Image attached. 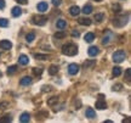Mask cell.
<instances>
[{
	"mask_svg": "<svg viewBox=\"0 0 131 123\" xmlns=\"http://www.w3.org/2000/svg\"><path fill=\"white\" fill-rule=\"evenodd\" d=\"M62 54L66 55V56H74V55L78 54V46L75 44H73V43H68V44L63 45Z\"/></svg>",
	"mask_w": 131,
	"mask_h": 123,
	"instance_id": "1",
	"label": "cell"
},
{
	"mask_svg": "<svg viewBox=\"0 0 131 123\" xmlns=\"http://www.w3.org/2000/svg\"><path fill=\"white\" fill-rule=\"evenodd\" d=\"M125 59H126V52L124 50H118L113 54V61L115 63H122Z\"/></svg>",
	"mask_w": 131,
	"mask_h": 123,
	"instance_id": "2",
	"label": "cell"
},
{
	"mask_svg": "<svg viewBox=\"0 0 131 123\" xmlns=\"http://www.w3.org/2000/svg\"><path fill=\"white\" fill-rule=\"evenodd\" d=\"M127 21H129V14L126 16H122V17H117V18L113 21V23L115 27H123V26H125L127 23Z\"/></svg>",
	"mask_w": 131,
	"mask_h": 123,
	"instance_id": "3",
	"label": "cell"
},
{
	"mask_svg": "<svg viewBox=\"0 0 131 123\" xmlns=\"http://www.w3.org/2000/svg\"><path fill=\"white\" fill-rule=\"evenodd\" d=\"M32 22L34 24H37V26H44L47 22V17L46 16H42V15L41 16H33Z\"/></svg>",
	"mask_w": 131,
	"mask_h": 123,
	"instance_id": "4",
	"label": "cell"
},
{
	"mask_svg": "<svg viewBox=\"0 0 131 123\" xmlns=\"http://www.w3.org/2000/svg\"><path fill=\"white\" fill-rule=\"evenodd\" d=\"M114 38H115L114 33H113V32H111V31H107V32H106V34H104V37H103L102 44H103V45H107V44H109L111 42H113V39H114Z\"/></svg>",
	"mask_w": 131,
	"mask_h": 123,
	"instance_id": "5",
	"label": "cell"
},
{
	"mask_svg": "<svg viewBox=\"0 0 131 123\" xmlns=\"http://www.w3.org/2000/svg\"><path fill=\"white\" fill-rule=\"evenodd\" d=\"M79 70H80V67H79V65H77V63H70L69 66H68V73L72 74V76L77 74V73L79 72Z\"/></svg>",
	"mask_w": 131,
	"mask_h": 123,
	"instance_id": "6",
	"label": "cell"
},
{
	"mask_svg": "<svg viewBox=\"0 0 131 123\" xmlns=\"http://www.w3.org/2000/svg\"><path fill=\"white\" fill-rule=\"evenodd\" d=\"M37 9L39 12L44 14V12H46L47 10H49V5H47V3H45V1H41V3H39V4L37 5Z\"/></svg>",
	"mask_w": 131,
	"mask_h": 123,
	"instance_id": "7",
	"label": "cell"
},
{
	"mask_svg": "<svg viewBox=\"0 0 131 123\" xmlns=\"http://www.w3.org/2000/svg\"><path fill=\"white\" fill-rule=\"evenodd\" d=\"M0 48L4 49V50H10L12 48V43L9 42V40H1L0 42Z\"/></svg>",
	"mask_w": 131,
	"mask_h": 123,
	"instance_id": "8",
	"label": "cell"
},
{
	"mask_svg": "<svg viewBox=\"0 0 131 123\" xmlns=\"http://www.w3.org/2000/svg\"><path fill=\"white\" fill-rule=\"evenodd\" d=\"M85 115H86V117H88V118H90V119H94L95 117H96V112H95V110L92 109V107H88V109H86Z\"/></svg>",
	"mask_w": 131,
	"mask_h": 123,
	"instance_id": "9",
	"label": "cell"
},
{
	"mask_svg": "<svg viewBox=\"0 0 131 123\" xmlns=\"http://www.w3.org/2000/svg\"><path fill=\"white\" fill-rule=\"evenodd\" d=\"M18 62H19V65L26 66V65L29 63V57L27 56V55H21V56L18 57Z\"/></svg>",
	"mask_w": 131,
	"mask_h": 123,
	"instance_id": "10",
	"label": "cell"
},
{
	"mask_svg": "<svg viewBox=\"0 0 131 123\" xmlns=\"http://www.w3.org/2000/svg\"><path fill=\"white\" fill-rule=\"evenodd\" d=\"M88 52H89L90 56H96V55H98V52H100V49H98L97 46H90L89 50H88Z\"/></svg>",
	"mask_w": 131,
	"mask_h": 123,
	"instance_id": "11",
	"label": "cell"
},
{
	"mask_svg": "<svg viewBox=\"0 0 131 123\" xmlns=\"http://www.w3.org/2000/svg\"><path fill=\"white\" fill-rule=\"evenodd\" d=\"M69 14L72 15V16H78V15L80 14V7L79 6H77V5L72 6V7L69 9Z\"/></svg>",
	"mask_w": 131,
	"mask_h": 123,
	"instance_id": "12",
	"label": "cell"
},
{
	"mask_svg": "<svg viewBox=\"0 0 131 123\" xmlns=\"http://www.w3.org/2000/svg\"><path fill=\"white\" fill-rule=\"evenodd\" d=\"M19 121L22 123H28L30 121V116H29L28 112H23V113L21 115V117H19Z\"/></svg>",
	"mask_w": 131,
	"mask_h": 123,
	"instance_id": "13",
	"label": "cell"
},
{
	"mask_svg": "<svg viewBox=\"0 0 131 123\" xmlns=\"http://www.w3.org/2000/svg\"><path fill=\"white\" fill-rule=\"evenodd\" d=\"M11 14H12L14 17H19L22 15V9L18 7V6H15L14 9H12V11H11Z\"/></svg>",
	"mask_w": 131,
	"mask_h": 123,
	"instance_id": "14",
	"label": "cell"
},
{
	"mask_svg": "<svg viewBox=\"0 0 131 123\" xmlns=\"http://www.w3.org/2000/svg\"><path fill=\"white\" fill-rule=\"evenodd\" d=\"M19 84L21 85H29V84H32V77H23L21 81H19Z\"/></svg>",
	"mask_w": 131,
	"mask_h": 123,
	"instance_id": "15",
	"label": "cell"
},
{
	"mask_svg": "<svg viewBox=\"0 0 131 123\" xmlns=\"http://www.w3.org/2000/svg\"><path fill=\"white\" fill-rule=\"evenodd\" d=\"M96 65V60H86V61L83 63V67L84 68H91Z\"/></svg>",
	"mask_w": 131,
	"mask_h": 123,
	"instance_id": "16",
	"label": "cell"
},
{
	"mask_svg": "<svg viewBox=\"0 0 131 123\" xmlns=\"http://www.w3.org/2000/svg\"><path fill=\"white\" fill-rule=\"evenodd\" d=\"M78 22H79L81 26H90V24H91V20L88 18V17H81V18L78 20Z\"/></svg>",
	"mask_w": 131,
	"mask_h": 123,
	"instance_id": "17",
	"label": "cell"
},
{
	"mask_svg": "<svg viewBox=\"0 0 131 123\" xmlns=\"http://www.w3.org/2000/svg\"><path fill=\"white\" fill-rule=\"evenodd\" d=\"M96 109H98V110L107 109V104H106V101H103V100H98L97 102H96Z\"/></svg>",
	"mask_w": 131,
	"mask_h": 123,
	"instance_id": "18",
	"label": "cell"
},
{
	"mask_svg": "<svg viewBox=\"0 0 131 123\" xmlns=\"http://www.w3.org/2000/svg\"><path fill=\"white\" fill-rule=\"evenodd\" d=\"M92 6H91V5L90 4H88V5H85L84 7H83V10H81V11H83V14H85V15H90L91 14V12H92Z\"/></svg>",
	"mask_w": 131,
	"mask_h": 123,
	"instance_id": "19",
	"label": "cell"
},
{
	"mask_svg": "<svg viewBox=\"0 0 131 123\" xmlns=\"http://www.w3.org/2000/svg\"><path fill=\"white\" fill-rule=\"evenodd\" d=\"M56 26H57V28L58 29H64L66 27H67V22H66L64 20H58Z\"/></svg>",
	"mask_w": 131,
	"mask_h": 123,
	"instance_id": "20",
	"label": "cell"
},
{
	"mask_svg": "<svg viewBox=\"0 0 131 123\" xmlns=\"http://www.w3.org/2000/svg\"><path fill=\"white\" fill-rule=\"evenodd\" d=\"M94 39H95V34L94 33H86L85 34V42L86 43H92L94 42Z\"/></svg>",
	"mask_w": 131,
	"mask_h": 123,
	"instance_id": "21",
	"label": "cell"
},
{
	"mask_svg": "<svg viewBox=\"0 0 131 123\" xmlns=\"http://www.w3.org/2000/svg\"><path fill=\"white\" fill-rule=\"evenodd\" d=\"M57 72H58V67H57L56 65H52V66H50V68H49V73H50L51 76L57 74Z\"/></svg>",
	"mask_w": 131,
	"mask_h": 123,
	"instance_id": "22",
	"label": "cell"
},
{
	"mask_svg": "<svg viewBox=\"0 0 131 123\" xmlns=\"http://www.w3.org/2000/svg\"><path fill=\"white\" fill-rule=\"evenodd\" d=\"M66 32H63V31H60V32H56L55 33V38L56 39H63V38H66Z\"/></svg>",
	"mask_w": 131,
	"mask_h": 123,
	"instance_id": "23",
	"label": "cell"
},
{
	"mask_svg": "<svg viewBox=\"0 0 131 123\" xmlns=\"http://www.w3.org/2000/svg\"><path fill=\"white\" fill-rule=\"evenodd\" d=\"M58 101V98L57 96H52V98H50V99L47 100V105L49 106H52V105H55Z\"/></svg>",
	"mask_w": 131,
	"mask_h": 123,
	"instance_id": "24",
	"label": "cell"
},
{
	"mask_svg": "<svg viewBox=\"0 0 131 123\" xmlns=\"http://www.w3.org/2000/svg\"><path fill=\"white\" fill-rule=\"evenodd\" d=\"M34 39H35V33H28L27 35H26V40H27V43H32Z\"/></svg>",
	"mask_w": 131,
	"mask_h": 123,
	"instance_id": "25",
	"label": "cell"
},
{
	"mask_svg": "<svg viewBox=\"0 0 131 123\" xmlns=\"http://www.w3.org/2000/svg\"><path fill=\"white\" fill-rule=\"evenodd\" d=\"M120 74H122V70H120V67L115 66L114 68H113V76L118 77V76H120Z\"/></svg>",
	"mask_w": 131,
	"mask_h": 123,
	"instance_id": "26",
	"label": "cell"
},
{
	"mask_svg": "<svg viewBox=\"0 0 131 123\" xmlns=\"http://www.w3.org/2000/svg\"><path fill=\"white\" fill-rule=\"evenodd\" d=\"M11 121H12V118H11V116H9V115H5L4 117L0 119L1 123H7V122H11Z\"/></svg>",
	"mask_w": 131,
	"mask_h": 123,
	"instance_id": "27",
	"label": "cell"
},
{
	"mask_svg": "<svg viewBox=\"0 0 131 123\" xmlns=\"http://www.w3.org/2000/svg\"><path fill=\"white\" fill-rule=\"evenodd\" d=\"M103 18H104V15L103 14H96L95 15V20H96V22H102L103 21Z\"/></svg>",
	"mask_w": 131,
	"mask_h": 123,
	"instance_id": "28",
	"label": "cell"
},
{
	"mask_svg": "<svg viewBox=\"0 0 131 123\" xmlns=\"http://www.w3.org/2000/svg\"><path fill=\"white\" fill-rule=\"evenodd\" d=\"M16 71H17V66H16V65H14V66H10L9 68H7V74H14Z\"/></svg>",
	"mask_w": 131,
	"mask_h": 123,
	"instance_id": "29",
	"label": "cell"
},
{
	"mask_svg": "<svg viewBox=\"0 0 131 123\" xmlns=\"http://www.w3.org/2000/svg\"><path fill=\"white\" fill-rule=\"evenodd\" d=\"M33 73L35 74V76H40L42 73V68L40 67H35V68H33Z\"/></svg>",
	"mask_w": 131,
	"mask_h": 123,
	"instance_id": "30",
	"label": "cell"
},
{
	"mask_svg": "<svg viewBox=\"0 0 131 123\" xmlns=\"http://www.w3.org/2000/svg\"><path fill=\"white\" fill-rule=\"evenodd\" d=\"M9 26V21L6 18H0V27H7Z\"/></svg>",
	"mask_w": 131,
	"mask_h": 123,
	"instance_id": "31",
	"label": "cell"
},
{
	"mask_svg": "<svg viewBox=\"0 0 131 123\" xmlns=\"http://www.w3.org/2000/svg\"><path fill=\"white\" fill-rule=\"evenodd\" d=\"M122 88H123V84H120V83L113 85V90H114V91H120V90H122Z\"/></svg>",
	"mask_w": 131,
	"mask_h": 123,
	"instance_id": "32",
	"label": "cell"
},
{
	"mask_svg": "<svg viewBox=\"0 0 131 123\" xmlns=\"http://www.w3.org/2000/svg\"><path fill=\"white\" fill-rule=\"evenodd\" d=\"M131 70L130 68H126V71H125V78H126L127 82H130V78H131Z\"/></svg>",
	"mask_w": 131,
	"mask_h": 123,
	"instance_id": "33",
	"label": "cell"
},
{
	"mask_svg": "<svg viewBox=\"0 0 131 123\" xmlns=\"http://www.w3.org/2000/svg\"><path fill=\"white\" fill-rule=\"evenodd\" d=\"M35 57H37V60H42V61H44V60H46V59H47V55H42V54H37V55H35Z\"/></svg>",
	"mask_w": 131,
	"mask_h": 123,
	"instance_id": "34",
	"label": "cell"
},
{
	"mask_svg": "<svg viewBox=\"0 0 131 123\" xmlns=\"http://www.w3.org/2000/svg\"><path fill=\"white\" fill-rule=\"evenodd\" d=\"M120 5H118V4H115V5H113V10H114V12H119L120 11Z\"/></svg>",
	"mask_w": 131,
	"mask_h": 123,
	"instance_id": "35",
	"label": "cell"
},
{
	"mask_svg": "<svg viewBox=\"0 0 131 123\" xmlns=\"http://www.w3.org/2000/svg\"><path fill=\"white\" fill-rule=\"evenodd\" d=\"M62 3V0H52V5L53 6H60Z\"/></svg>",
	"mask_w": 131,
	"mask_h": 123,
	"instance_id": "36",
	"label": "cell"
},
{
	"mask_svg": "<svg viewBox=\"0 0 131 123\" xmlns=\"http://www.w3.org/2000/svg\"><path fill=\"white\" fill-rule=\"evenodd\" d=\"M72 35H73L74 38H79L80 33H79V32H78V31H73V32H72Z\"/></svg>",
	"mask_w": 131,
	"mask_h": 123,
	"instance_id": "37",
	"label": "cell"
},
{
	"mask_svg": "<svg viewBox=\"0 0 131 123\" xmlns=\"http://www.w3.org/2000/svg\"><path fill=\"white\" fill-rule=\"evenodd\" d=\"M18 4H21V5H26V4H28V0H16Z\"/></svg>",
	"mask_w": 131,
	"mask_h": 123,
	"instance_id": "38",
	"label": "cell"
},
{
	"mask_svg": "<svg viewBox=\"0 0 131 123\" xmlns=\"http://www.w3.org/2000/svg\"><path fill=\"white\" fill-rule=\"evenodd\" d=\"M7 106H9V104H7V102H1V104H0V107H1L3 110H5Z\"/></svg>",
	"mask_w": 131,
	"mask_h": 123,
	"instance_id": "39",
	"label": "cell"
},
{
	"mask_svg": "<svg viewBox=\"0 0 131 123\" xmlns=\"http://www.w3.org/2000/svg\"><path fill=\"white\" fill-rule=\"evenodd\" d=\"M51 90V87H49V85H45V87H42V91H50Z\"/></svg>",
	"mask_w": 131,
	"mask_h": 123,
	"instance_id": "40",
	"label": "cell"
},
{
	"mask_svg": "<svg viewBox=\"0 0 131 123\" xmlns=\"http://www.w3.org/2000/svg\"><path fill=\"white\" fill-rule=\"evenodd\" d=\"M5 7V1L4 0H0V10H3Z\"/></svg>",
	"mask_w": 131,
	"mask_h": 123,
	"instance_id": "41",
	"label": "cell"
},
{
	"mask_svg": "<svg viewBox=\"0 0 131 123\" xmlns=\"http://www.w3.org/2000/svg\"><path fill=\"white\" fill-rule=\"evenodd\" d=\"M98 98H100V100H103V98H104V96H103V94H100V95H98Z\"/></svg>",
	"mask_w": 131,
	"mask_h": 123,
	"instance_id": "42",
	"label": "cell"
},
{
	"mask_svg": "<svg viewBox=\"0 0 131 123\" xmlns=\"http://www.w3.org/2000/svg\"><path fill=\"white\" fill-rule=\"evenodd\" d=\"M1 76H3V73H1V72H0V77H1Z\"/></svg>",
	"mask_w": 131,
	"mask_h": 123,
	"instance_id": "43",
	"label": "cell"
},
{
	"mask_svg": "<svg viewBox=\"0 0 131 123\" xmlns=\"http://www.w3.org/2000/svg\"><path fill=\"white\" fill-rule=\"evenodd\" d=\"M95 1H101V0H95Z\"/></svg>",
	"mask_w": 131,
	"mask_h": 123,
	"instance_id": "44",
	"label": "cell"
}]
</instances>
